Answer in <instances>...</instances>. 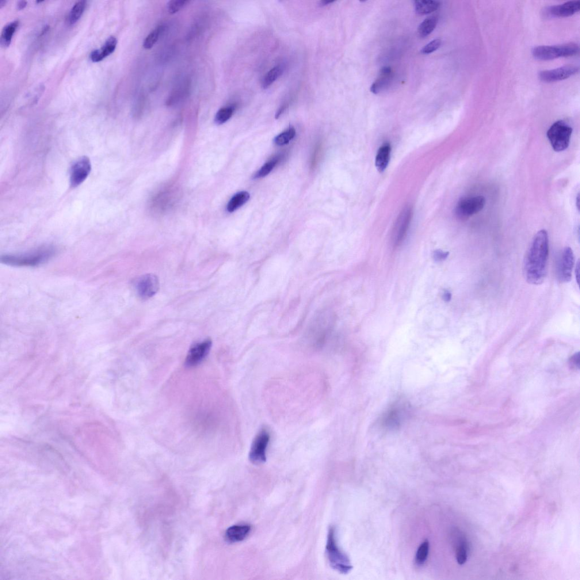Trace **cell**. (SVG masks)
<instances>
[{
	"label": "cell",
	"mask_w": 580,
	"mask_h": 580,
	"mask_svg": "<svg viewBox=\"0 0 580 580\" xmlns=\"http://www.w3.org/2000/svg\"><path fill=\"white\" fill-rule=\"evenodd\" d=\"M548 254L547 232L542 230L534 236L525 254L523 274L528 283L533 285L543 283L547 274Z\"/></svg>",
	"instance_id": "6da1fadb"
},
{
	"label": "cell",
	"mask_w": 580,
	"mask_h": 580,
	"mask_svg": "<svg viewBox=\"0 0 580 580\" xmlns=\"http://www.w3.org/2000/svg\"><path fill=\"white\" fill-rule=\"evenodd\" d=\"M56 254L55 248L43 247L26 254L3 255L1 261L11 266H35L48 261Z\"/></svg>",
	"instance_id": "7a4b0ae2"
},
{
	"label": "cell",
	"mask_w": 580,
	"mask_h": 580,
	"mask_svg": "<svg viewBox=\"0 0 580 580\" xmlns=\"http://www.w3.org/2000/svg\"><path fill=\"white\" fill-rule=\"evenodd\" d=\"M326 554L331 567L334 570L346 574L353 569L348 557L338 546L333 527H330L328 532Z\"/></svg>",
	"instance_id": "3957f363"
},
{
	"label": "cell",
	"mask_w": 580,
	"mask_h": 580,
	"mask_svg": "<svg viewBox=\"0 0 580 580\" xmlns=\"http://www.w3.org/2000/svg\"><path fill=\"white\" fill-rule=\"evenodd\" d=\"M572 127L566 122L559 120L553 124L547 133V138L555 151H563L569 146Z\"/></svg>",
	"instance_id": "277c9868"
},
{
	"label": "cell",
	"mask_w": 580,
	"mask_h": 580,
	"mask_svg": "<svg viewBox=\"0 0 580 580\" xmlns=\"http://www.w3.org/2000/svg\"><path fill=\"white\" fill-rule=\"evenodd\" d=\"M579 47L575 43H567L551 46H539L534 48L532 54L540 60H551L560 57L574 56L579 52Z\"/></svg>",
	"instance_id": "5b68a950"
},
{
	"label": "cell",
	"mask_w": 580,
	"mask_h": 580,
	"mask_svg": "<svg viewBox=\"0 0 580 580\" xmlns=\"http://www.w3.org/2000/svg\"><path fill=\"white\" fill-rule=\"evenodd\" d=\"M270 439V434L265 429L259 431L254 438L249 454V459L253 464H264L266 461V451Z\"/></svg>",
	"instance_id": "8992f818"
},
{
	"label": "cell",
	"mask_w": 580,
	"mask_h": 580,
	"mask_svg": "<svg viewBox=\"0 0 580 580\" xmlns=\"http://www.w3.org/2000/svg\"><path fill=\"white\" fill-rule=\"evenodd\" d=\"M485 198L483 196H474L463 198L455 209V215L461 220H466L481 211L485 205Z\"/></svg>",
	"instance_id": "52a82bcc"
},
{
	"label": "cell",
	"mask_w": 580,
	"mask_h": 580,
	"mask_svg": "<svg viewBox=\"0 0 580 580\" xmlns=\"http://www.w3.org/2000/svg\"><path fill=\"white\" fill-rule=\"evenodd\" d=\"M412 218H413V209L410 207H406L400 212L398 218L396 221L394 227L393 228L392 240L395 246H400L406 237L410 226Z\"/></svg>",
	"instance_id": "ba28073f"
},
{
	"label": "cell",
	"mask_w": 580,
	"mask_h": 580,
	"mask_svg": "<svg viewBox=\"0 0 580 580\" xmlns=\"http://www.w3.org/2000/svg\"><path fill=\"white\" fill-rule=\"evenodd\" d=\"M135 287L141 299H150L158 292L159 281L157 276L154 274H145L136 281Z\"/></svg>",
	"instance_id": "9c48e42d"
},
{
	"label": "cell",
	"mask_w": 580,
	"mask_h": 580,
	"mask_svg": "<svg viewBox=\"0 0 580 580\" xmlns=\"http://www.w3.org/2000/svg\"><path fill=\"white\" fill-rule=\"evenodd\" d=\"M212 346V341L210 339L194 344L190 347L185 359L186 367H194L200 364L208 356Z\"/></svg>",
	"instance_id": "30bf717a"
},
{
	"label": "cell",
	"mask_w": 580,
	"mask_h": 580,
	"mask_svg": "<svg viewBox=\"0 0 580 580\" xmlns=\"http://www.w3.org/2000/svg\"><path fill=\"white\" fill-rule=\"evenodd\" d=\"M91 171V164L89 158L82 156L75 161L71 168L70 182L72 188L82 184L88 178Z\"/></svg>",
	"instance_id": "8fae6325"
},
{
	"label": "cell",
	"mask_w": 580,
	"mask_h": 580,
	"mask_svg": "<svg viewBox=\"0 0 580 580\" xmlns=\"http://www.w3.org/2000/svg\"><path fill=\"white\" fill-rule=\"evenodd\" d=\"M407 413L405 404L397 403L384 414L381 424L386 429H397L401 425Z\"/></svg>",
	"instance_id": "7c38bea8"
},
{
	"label": "cell",
	"mask_w": 580,
	"mask_h": 580,
	"mask_svg": "<svg viewBox=\"0 0 580 580\" xmlns=\"http://www.w3.org/2000/svg\"><path fill=\"white\" fill-rule=\"evenodd\" d=\"M574 261L573 251L570 247L565 248L561 254L558 265V278L561 282L567 283L571 280Z\"/></svg>",
	"instance_id": "4fadbf2b"
},
{
	"label": "cell",
	"mask_w": 580,
	"mask_h": 580,
	"mask_svg": "<svg viewBox=\"0 0 580 580\" xmlns=\"http://www.w3.org/2000/svg\"><path fill=\"white\" fill-rule=\"evenodd\" d=\"M579 67L575 66H567L555 70L541 72L539 78L544 82H552L566 79L574 75L579 71Z\"/></svg>",
	"instance_id": "5bb4252c"
},
{
	"label": "cell",
	"mask_w": 580,
	"mask_h": 580,
	"mask_svg": "<svg viewBox=\"0 0 580 580\" xmlns=\"http://www.w3.org/2000/svg\"><path fill=\"white\" fill-rule=\"evenodd\" d=\"M580 9V2L572 1L549 7L547 9V13L554 17H566L578 13Z\"/></svg>",
	"instance_id": "9a60e30c"
},
{
	"label": "cell",
	"mask_w": 580,
	"mask_h": 580,
	"mask_svg": "<svg viewBox=\"0 0 580 580\" xmlns=\"http://www.w3.org/2000/svg\"><path fill=\"white\" fill-rule=\"evenodd\" d=\"M251 530V526L247 524L231 526L225 534L226 540L231 543H239L245 540Z\"/></svg>",
	"instance_id": "2e32d148"
},
{
	"label": "cell",
	"mask_w": 580,
	"mask_h": 580,
	"mask_svg": "<svg viewBox=\"0 0 580 580\" xmlns=\"http://www.w3.org/2000/svg\"><path fill=\"white\" fill-rule=\"evenodd\" d=\"M117 40L116 37L110 36L106 40L103 47L91 53L90 59L93 62H101L115 50Z\"/></svg>",
	"instance_id": "e0dca14e"
},
{
	"label": "cell",
	"mask_w": 580,
	"mask_h": 580,
	"mask_svg": "<svg viewBox=\"0 0 580 580\" xmlns=\"http://www.w3.org/2000/svg\"><path fill=\"white\" fill-rule=\"evenodd\" d=\"M393 78L392 69L389 67H384L380 71L378 78L374 82L371 87L372 93L377 94L386 89L391 82Z\"/></svg>",
	"instance_id": "ac0fdd59"
},
{
	"label": "cell",
	"mask_w": 580,
	"mask_h": 580,
	"mask_svg": "<svg viewBox=\"0 0 580 580\" xmlns=\"http://www.w3.org/2000/svg\"><path fill=\"white\" fill-rule=\"evenodd\" d=\"M392 148L390 144L385 143L380 146L375 159L376 169L380 173L386 170L391 159Z\"/></svg>",
	"instance_id": "d6986e66"
},
{
	"label": "cell",
	"mask_w": 580,
	"mask_h": 580,
	"mask_svg": "<svg viewBox=\"0 0 580 580\" xmlns=\"http://www.w3.org/2000/svg\"><path fill=\"white\" fill-rule=\"evenodd\" d=\"M414 2L416 13L421 16L433 13L440 6L439 1L433 0H419Z\"/></svg>",
	"instance_id": "ffe728a7"
},
{
	"label": "cell",
	"mask_w": 580,
	"mask_h": 580,
	"mask_svg": "<svg viewBox=\"0 0 580 580\" xmlns=\"http://www.w3.org/2000/svg\"><path fill=\"white\" fill-rule=\"evenodd\" d=\"M250 198V194L249 192L242 191L236 193L228 202L227 206V211L230 213L235 212L245 204L249 200Z\"/></svg>",
	"instance_id": "44dd1931"
},
{
	"label": "cell",
	"mask_w": 580,
	"mask_h": 580,
	"mask_svg": "<svg viewBox=\"0 0 580 580\" xmlns=\"http://www.w3.org/2000/svg\"><path fill=\"white\" fill-rule=\"evenodd\" d=\"M19 26V22L15 21L7 24L3 29L1 36V44L3 47L9 46L13 36Z\"/></svg>",
	"instance_id": "7402d4cb"
},
{
	"label": "cell",
	"mask_w": 580,
	"mask_h": 580,
	"mask_svg": "<svg viewBox=\"0 0 580 580\" xmlns=\"http://www.w3.org/2000/svg\"><path fill=\"white\" fill-rule=\"evenodd\" d=\"M86 2L85 1H78L72 7L67 18L68 25H73L78 22L85 10Z\"/></svg>",
	"instance_id": "603a6c76"
},
{
	"label": "cell",
	"mask_w": 580,
	"mask_h": 580,
	"mask_svg": "<svg viewBox=\"0 0 580 580\" xmlns=\"http://www.w3.org/2000/svg\"><path fill=\"white\" fill-rule=\"evenodd\" d=\"M437 24V19L436 17L431 16L423 21L419 25L418 32L419 36L422 37L429 36L434 32Z\"/></svg>",
	"instance_id": "cb8c5ba5"
},
{
	"label": "cell",
	"mask_w": 580,
	"mask_h": 580,
	"mask_svg": "<svg viewBox=\"0 0 580 580\" xmlns=\"http://www.w3.org/2000/svg\"><path fill=\"white\" fill-rule=\"evenodd\" d=\"M284 67L282 66H277L274 67L270 71H269L265 75L264 79L262 80V86L264 89H268L270 86L276 81V80L283 74Z\"/></svg>",
	"instance_id": "d4e9b609"
},
{
	"label": "cell",
	"mask_w": 580,
	"mask_h": 580,
	"mask_svg": "<svg viewBox=\"0 0 580 580\" xmlns=\"http://www.w3.org/2000/svg\"><path fill=\"white\" fill-rule=\"evenodd\" d=\"M235 107L230 106L224 107L218 111L215 116V122L218 125H222L230 119L235 112Z\"/></svg>",
	"instance_id": "484cf974"
},
{
	"label": "cell",
	"mask_w": 580,
	"mask_h": 580,
	"mask_svg": "<svg viewBox=\"0 0 580 580\" xmlns=\"http://www.w3.org/2000/svg\"><path fill=\"white\" fill-rule=\"evenodd\" d=\"M280 160V156H277V157H275L272 160H270V161L269 162L266 163L265 165L263 166L261 169L259 170V171H258L257 173L255 174L254 178L260 179L267 176V175L269 174L270 172L274 169V168L276 166L277 164L279 163Z\"/></svg>",
	"instance_id": "4316f807"
},
{
	"label": "cell",
	"mask_w": 580,
	"mask_h": 580,
	"mask_svg": "<svg viewBox=\"0 0 580 580\" xmlns=\"http://www.w3.org/2000/svg\"><path fill=\"white\" fill-rule=\"evenodd\" d=\"M430 544L428 541H425L419 547L415 556V562L418 566H422L426 562L428 557Z\"/></svg>",
	"instance_id": "83f0119b"
},
{
	"label": "cell",
	"mask_w": 580,
	"mask_h": 580,
	"mask_svg": "<svg viewBox=\"0 0 580 580\" xmlns=\"http://www.w3.org/2000/svg\"><path fill=\"white\" fill-rule=\"evenodd\" d=\"M295 135V129L292 127L290 128L287 131L277 136L274 139V143L278 146H284L294 138Z\"/></svg>",
	"instance_id": "f1b7e54d"
},
{
	"label": "cell",
	"mask_w": 580,
	"mask_h": 580,
	"mask_svg": "<svg viewBox=\"0 0 580 580\" xmlns=\"http://www.w3.org/2000/svg\"><path fill=\"white\" fill-rule=\"evenodd\" d=\"M162 27H158L151 32L145 39L143 46L145 49H151L159 39L162 33Z\"/></svg>",
	"instance_id": "f546056e"
},
{
	"label": "cell",
	"mask_w": 580,
	"mask_h": 580,
	"mask_svg": "<svg viewBox=\"0 0 580 580\" xmlns=\"http://www.w3.org/2000/svg\"><path fill=\"white\" fill-rule=\"evenodd\" d=\"M467 545L463 540L459 541L456 548V559L458 563L464 564L467 560Z\"/></svg>",
	"instance_id": "4dcf8cb0"
},
{
	"label": "cell",
	"mask_w": 580,
	"mask_h": 580,
	"mask_svg": "<svg viewBox=\"0 0 580 580\" xmlns=\"http://www.w3.org/2000/svg\"><path fill=\"white\" fill-rule=\"evenodd\" d=\"M188 0H173L167 3V10L169 13L174 14L178 12L188 4Z\"/></svg>",
	"instance_id": "1f68e13d"
},
{
	"label": "cell",
	"mask_w": 580,
	"mask_h": 580,
	"mask_svg": "<svg viewBox=\"0 0 580 580\" xmlns=\"http://www.w3.org/2000/svg\"><path fill=\"white\" fill-rule=\"evenodd\" d=\"M441 44V40L440 39H435L426 45L422 49L421 53L425 55L430 54V53H433L439 48Z\"/></svg>",
	"instance_id": "d6a6232c"
},
{
	"label": "cell",
	"mask_w": 580,
	"mask_h": 580,
	"mask_svg": "<svg viewBox=\"0 0 580 580\" xmlns=\"http://www.w3.org/2000/svg\"><path fill=\"white\" fill-rule=\"evenodd\" d=\"M448 253H443V252L440 251H437L436 253L435 254V258L437 259V260L441 261L442 260V259L446 258V257H448Z\"/></svg>",
	"instance_id": "836d02e7"
},
{
	"label": "cell",
	"mask_w": 580,
	"mask_h": 580,
	"mask_svg": "<svg viewBox=\"0 0 580 580\" xmlns=\"http://www.w3.org/2000/svg\"><path fill=\"white\" fill-rule=\"evenodd\" d=\"M288 104H284L280 107V108L278 109L276 114V119H278V118H279L282 115V114L284 113L286 109L288 108Z\"/></svg>",
	"instance_id": "e575fe53"
},
{
	"label": "cell",
	"mask_w": 580,
	"mask_h": 580,
	"mask_svg": "<svg viewBox=\"0 0 580 580\" xmlns=\"http://www.w3.org/2000/svg\"><path fill=\"white\" fill-rule=\"evenodd\" d=\"M580 260H579L577 262V264H576V269H575L576 279V281H577L578 284L579 285V283H580Z\"/></svg>",
	"instance_id": "d590c367"
},
{
	"label": "cell",
	"mask_w": 580,
	"mask_h": 580,
	"mask_svg": "<svg viewBox=\"0 0 580 580\" xmlns=\"http://www.w3.org/2000/svg\"><path fill=\"white\" fill-rule=\"evenodd\" d=\"M26 6H27V2L24 1H20L18 3L17 8L19 10L24 9Z\"/></svg>",
	"instance_id": "8d00e7d4"
},
{
	"label": "cell",
	"mask_w": 580,
	"mask_h": 580,
	"mask_svg": "<svg viewBox=\"0 0 580 580\" xmlns=\"http://www.w3.org/2000/svg\"><path fill=\"white\" fill-rule=\"evenodd\" d=\"M451 293L449 291H446L444 293V299L446 301H449L450 300H451Z\"/></svg>",
	"instance_id": "74e56055"
},
{
	"label": "cell",
	"mask_w": 580,
	"mask_h": 580,
	"mask_svg": "<svg viewBox=\"0 0 580 580\" xmlns=\"http://www.w3.org/2000/svg\"><path fill=\"white\" fill-rule=\"evenodd\" d=\"M333 2L334 1H324L321 2V4H322L323 6H326L329 5V3H333Z\"/></svg>",
	"instance_id": "f35d334b"
},
{
	"label": "cell",
	"mask_w": 580,
	"mask_h": 580,
	"mask_svg": "<svg viewBox=\"0 0 580 580\" xmlns=\"http://www.w3.org/2000/svg\"><path fill=\"white\" fill-rule=\"evenodd\" d=\"M6 3V1H1V2H0V7H1V8H2V7L3 6L5 5Z\"/></svg>",
	"instance_id": "ab89813d"
}]
</instances>
